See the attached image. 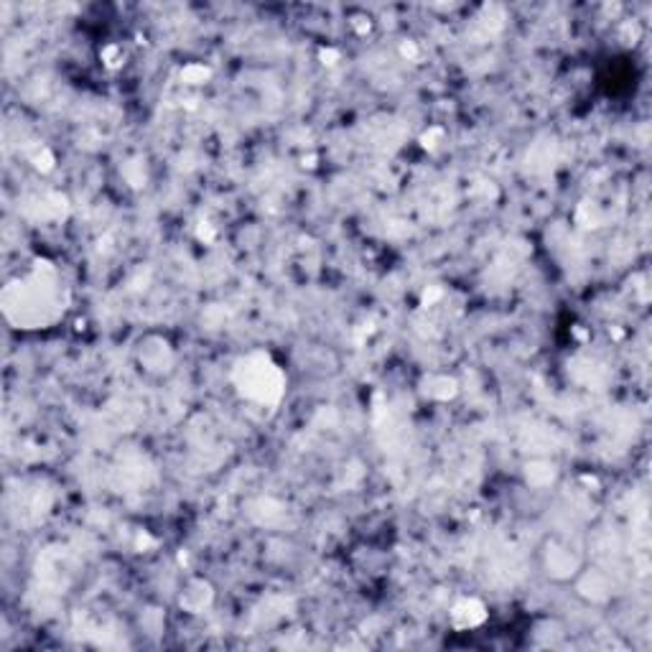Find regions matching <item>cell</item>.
Returning <instances> with one entry per match:
<instances>
[{
	"mask_svg": "<svg viewBox=\"0 0 652 652\" xmlns=\"http://www.w3.org/2000/svg\"><path fill=\"white\" fill-rule=\"evenodd\" d=\"M237 385L245 395L256 397V401H278L281 395V375L276 365H270L268 358H250L237 368Z\"/></svg>",
	"mask_w": 652,
	"mask_h": 652,
	"instance_id": "obj_1",
	"label": "cell"
}]
</instances>
